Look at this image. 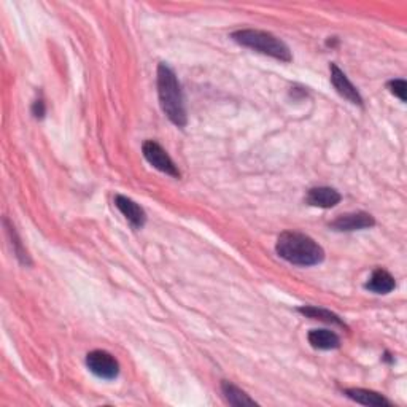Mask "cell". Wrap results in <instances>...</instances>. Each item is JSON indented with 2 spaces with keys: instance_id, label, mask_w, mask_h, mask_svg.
<instances>
[{
  "instance_id": "cell-1",
  "label": "cell",
  "mask_w": 407,
  "mask_h": 407,
  "mask_svg": "<svg viewBox=\"0 0 407 407\" xmlns=\"http://www.w3.org/2000/svg\"><path fill=\"white\" fill-rule=\"evenodd\" d=\"M157 96L169 121L177 128H185L188 123L185 97L175 72L164 62L157 65Z\"/></svg>"
},
{
  "instance_id": "cell-2",
  "label": "cell",
  "mask_w": 407,
  "mask_h": 407,
  "mask_svg": "<svg viewBox=\"0 0 407 407\" xmlns=\"http://www.w3.org/2000/svg\"><path fill=\"white\" fill-rule=\"evenodd\" d=\"M275 252L294 266H317L325 260V250L312 238L296 231H285L279 235Z\"/></svg>"
},
{
  "instance_id": "cell-3",
  "label": "cell",
  "mask_w": 407,
  "mask_h": 407,
  "mask_svg": "<svg viewBox=\"0 0 407 407\" xmlns=\"http://www.w3.org/2000/svg\"><path fill=\"white\" fill-rule=\"evenodd\" d=\"M231 38L242 45V47L250 48L261 52V55L271 56L274 59L284 62H291V51L288 48V45L280 40L279 37H275L271 32L258 30V29H240L235 30L231 34Z\"/></svg>"
},
{
  "instance_id": "cell-4",
  "label": "cell",
  "mask_w": 407,
  "mask_h": 407,
  "mask_svg": "<svg viewBox=\"0 0 407 407\" xmlns=\"http://www.w3.org/2000/svg\"><path fill=\"white\" fill-rule=\"evenodd\" d=\"M142 153L145 156V160L152 164V166L161 172L167 174L174 179H180V170L175 166V162L172 161V157L167 155L166 150H164L160 143L155 140H147L143 142L142 145Z\"/></svg>"
},
{
  "instance_id": "cell-5",
  "label": "cell",
  "mask_w": 407,
  "mask_h": 407,
  "mask_svg": "<svg viewBox=\"0 0 407 407\" xmlns=\"http://www.w3.org/2000/svg\"><path fill=\"white\" fill-rule=\"evenodd\" d=\"M87 366L94 376L105 380H113L118 377V374H120V363H118V359L105 350L89 352L87 357Z\"/></svg>"
},
{
  "instance_id": "cell-6",
  "label": "cell",
  "mask_w": 407,
  "mask_h": 407,
  "mask_svg": "<svg viewBox=\"0 0 407 407\" xmlns=\"http://www.w3.org/2000/svg\"><path fill=\"white\" fill-rule=\"evenodd\" d=\"M374 225H376V220H374L372 215L366 212H353L338 216V218L331 223L330 228H333L334 231L350 233L359 231V229H369Z\"/></svg>"
},
{
  "instance_id": "cell-7",
  "label": "cell",
  "mask_w": 407,
  "mask_h": 407,
  "mask_svg": "<svg viewBox=\"0 0 407 407\" xmlns=\"http://www.w3.org/2000/svg\"><path fill=\"white\" fill-rule=\"evenodd\" d=\"M330 70H331V83L333 87L336 88L338 93L349 102L363 107V97H361L357 87H353V83L349 80V77H347L336 64H331Z\"/></svg>"
},
{
  "instance_id": "cell-8",
  "label": "cell",
  "mask_w": 407,
  "mask_h": 407,
  "mask_svg": "<svg viewBox=\"0 0 407 407\" xmlns=\"http://www.w3.org/2000/svg\"><path fill=\"white\" fill-rule=\"evenodd\" d=\"M115 206L124 216H126V220L135 229H140V228L145 226L147 213H145V210L139 206V203L134 202L133 199L126 198V196L116 194L115 196Z\"/></svg>"
},
{
  "instance_id": "cell-9",
  "label": "cell",
  "mask_w": 407,
  "mask_h": 407,
  "mask_svg": "<svg viewBox=\"0 0 407 407\" xmlns=\"http://www.w3.org/2000/svg\"><path fill=\"white\" fill-rule=\"evenodd\" d=\"M342 199L336 189L330 186H317L312 188L307 191L306 202L312 207H320V208H333L336 207L338 203Z\"/></svg>"
},
{
  "instance_id": "cell-10",
  "label": "cell",
  "mask_w": 407,
  "mask_h": 407,
  "mask_svg": "<svg viewBox=\"0 0 407 407\" xmlns=\"http://www.w3.org/2000/svg\"><path fill=\"white\" fill-rule=\"evenodd\" d=\"M364 288L376 294H389L396 288V281L389 271H385L382 267H377L376 271L372 272L369 280H367Z\"/></svg>"
},
{
  "instance_id": "cell-11",
  "label": "cell",
  "mask_w": 407,
  "mask_h": 407,
  "mask_svg": "<svg viewBox=\"0 0 407 407\" xmlns=\"http://www.w3.org/2000/svg\"><path fill=\"white\" fill-rule=\"evenodd\" d=\"M344 393H345L347 398L352 399V401H355L358 404H363V406H371V407H391L393 406L389 399L380 395V393L371 391V390L349 389V390H345Z\"/></svg>"
},
{
  "instance_id": "cell-12",
  "label": "cell",
  "mask_w": 407,
  "mask_h": 407,
  "mask_svg": "<svg viewBox=\"0 0 407 407\" xmlns=\"http://www.w3.org/2000/svg\"><path fill=\"white\" fill-rule=\"evenodd\" d=\"M307 339L313 349L318 350H334L340 347L339 336L330 330H312L308 333Z\"/></svg>"
},
{
  "instance_id": "cell-13",
  "label": "cell",
  "mask_w": 407,
  "mask_h": 407,
  "mask_svg": "<svg viewBox=\"0 0 407 407\" xmlns=\"http://www.w3.org/2000/svg\"><path fill=\"white\" fill-rule=\"evenodd\" d=\"M221 391H223V395H225L226 401L231 406H235V407L258 406L255 399L248 396L244 390H240L239 386H235L234 384L228 382V380H223L221 382Z\"/></svg>"
},
{
  "instance_id": "cell-14",
  "label": "cell",
  "mask_w": 407,
  "mask_h": 407,
  "mask_svg": "<svg viewBox=\"0 0 407 407\" xmlns=\"http://www.w3.org/2000/svg\"><path fill=\"white\" fill-rule=\"evenodd\" d=\"M298 312L301 315H304L307 318H312V320H320V321H325V323H330V325H336L340 328H347V325L342 321V318L339 317V315L333 313L330 311H326V308H321L317 306H304V307H299Z\"/></svg>"
},
{
  "instance_id": "cell-15",
  "label": "cell",
  "mask_w": 407,
  "mask_h": 407,
  "mask_svg": "<svg viewBox=\"0 0 407 407\" xmlns=\"http://www.w3.org/2000/svg\"><path fill=\"white\" fill-rule=\"evenodd\" d=\"M9 233H10V235H11V244L15 245V253H16V256L19 258V261H21L23 264H30L29 255H28V252H26L24 248H23L21 240H19L18 234L15 233V228L10 226V228H9Z\"/></svg>"
},
{
  "instance_id": "cell-16",
  "label": "cell",
  "mask_w": 407,
  "mask_h": 407,
  "mask_svg": "<svg viewBox=\"0 0 407 407\" xmlns=\"http://www.w3.org/2000/svg\"><path fill=\"white\" fill-rule=\"evenodd\" d=\"M389 88L391 91V94H395L401 102H406V91H407L406 80H403V78L391 80L389 82Z\"/></svg>"
},
{
  "instance_id": "cell-17",
  "label": "cell",
  "mask_w": 407,
  "mask_h": 407,
  "mask_svg": "<svg viewBox=\"0 0 407 407\" xmlns=\"http://www.w3.org/2000/svg\"><path fill=\"white\" fill-rule=\"evenodd\" d=\"M32 113H34L35 118H42L45 116V113H47V108H45V102L42 99H38L34 102V105H32Z\"/></svg>"
}]
</instances>
